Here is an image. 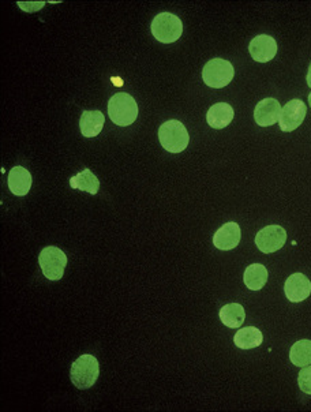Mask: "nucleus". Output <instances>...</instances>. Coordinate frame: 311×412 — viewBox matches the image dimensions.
<instances>
[{
  "label": "nucleus",
  "instance_id": "nucleus-1",
  "mask_svg": "<svg viewBox=\"0 0 311 412\" xmlns=\"http://www.w3.org/2000/svg\"><path fill=\"white\" fill-rule=\"evenodd\" d=\"M108 115L115 125H133L138 116L137 101L127 93H116L109 99Z\"/></svg>",
  "mask_w": 311,
  "mask_h": 412
},
{
  "label": "nucleus",
  "instance_id": "nucleus-2",
  "mask_svg": "<svg viewBox=\"0 0 311 412\" xmlns=\"http://www.w3.org/2000/svg\"><path fill=\"white\" fill-rule=\"evenodd\" d=\"M100 374L99 360L93 355H82L77 359L70 370V378L78 389L92 388Z\"/></svg>",
  "mask_w": 311,
  "mask_h": 412
},
{
  "label": "nucleus",
  "instance_id": "nucleus-3",
  "mask_svg": "<svg viewBox=\"0 0 311 412\" xmlns=\"http://www.w3.org/2000/svg\"><path fill=\"white\" fill-rule=\"evenodd\" d=\"M158 140L167 152L180 153L189 146L190 135L183 123L179 121H168L160 127Z\"/></svg>",
  "mask_w": 311,
  "mask_h": 412
},
{
  "label": "nucleus",
  "instance_id": "nucleus-4",
  "mask_svg": "<svg viewBox=\"0 0 311 412\" xmlns=\"http://www.w3.org/2000/svg\"><path fill=\"white\" fill-rule=\"evenodd\" d=\"M152 33L158 43L171 44L182 36L183 23L175 14L160 13L152 22Z\"/></svg>",
  "mask_w": 311,
  "mask_h": 412
},
{
  "label": "nucleus",
  "instance_id": "nucleus-5",
  "mask_svg": "<svg viewBox=\"0 0 311 412\" xmlns=\"http://www.w3.org/2000/svg\"><path fill=\"white\" fill-rule=\"evenodd\" d=\"M234 66L228 60L220 57L209 60L202 70L204 82L214 89H222L227 87L234 79Z\"/></svg>",
  "mask_w": 311,
  "mask_h": 412
},
{
  "label": "nucleus",
  "instance_id": "nucleus-6",
  "mask_svg": "<svg viewBox=\"0 0 311 412\" xmlns=\"http://www.w3.org/2000/svg\"><path fill=\"white\" fill-rule=\"evenodd\" d=\"M38 264L41 267L44 276L48 280L58 282L65 274V269L67 265V257L60 249L55 246H48L40 252Z\"/></svg>",
  "mask_w": 311,
  "mask_h": 412
},
{
  "label": "nucleus",
  "instance_id": "nucleus-7",
  "mask_svg": "<svg viewBox=\"0 0 311 412\" xmlns=\"http://www.w3.org/2000/svg\"><path fill=\"white\" fill-rule=\"evenodd\" d=\"M307 113L306 104L302 100H291L281 108L278 125L281 131L291 133L303 123Z\"/></svg>",
  "mask_w": 311,
  "mask_h": 412
},
{
  "label": "nucleus",
  "instance_id": "nucleus-8",
  "mask_svg": "<svg viewBox=\"0 0 311 412\" xmlns=\"http://www.w3.org/2000/svg\"><path fill=\"white\" fill-rule=\"evenodd\" d=\"M287 240V233L280 226H268L262 228L256 236V245L265 254L280 250Z\"/></svg>",
  "mask_w": 311,
  "mask_h": 412
},
{
  "label": "nucleus",
  "instance_id": "nucleus-9",
  "mask_svg": "<svg viewBox=\"0 0 311 412\" xmlns=\"http://www.w3.org/2000/svg\"><path fill=\"white\" fill-rule=\"evenodd\" d=\"M284 292L290 302L293 304L303 302L310 296L311 282L303 273H294L287 279Z\"/></svg>",
  "mask_w": 311,
  "mask_h": 412
},
{
  "label": "nucleus",
  "instance_id": "nucleus-10",
  "mask_svg": "<svg viewBox=\"0 0 311 412\" xmlns=\"http://www.w3.org/2000/svg\"><path fill=\"white\" fill-rule=\"evenodd\" d=\"M249 51L256 62L268 63L276 56V40L268 35H259L251 40Z\"/></svg>",
  "mask_w": 311,
  "mask_h": 412
},
{
  "label": "nucleus",
  "instance_id": "nucleus-11",
  "mask_svg": "<svg viewBox=\"0 0 311 412\" xmlns=\"http://www.w3.org/2000/svg\"><path fill=\"white\" fill-rule=\"evenodd\" d=\"M241 228L236 223L231 221L222 226L213 235V245L219 250L228 251L235 249L241 242Z\"/></svg>",
  "mask_w": 311,
  "mask_h": 412
},
{
  "label": "nucleus",
  "instance_id": "nucleus-12",
  "mask_svg": "<svg viewBox=\"0 0 311 412\" xmlns=\"http://www.w3.org/2000/svg\"><path fill=\"white\" fill-rule=\"evenodd\" d=\"M281 113V106L276 99H263L259 101L257 107L254 109V119L257 125L261 127H268L273 126L278 122Z\"/></svg>",
  "mask_w": 311,
  "mask_h": 412
},
{
  "label": "nucleus",
  "instance_id": "nucleus-13",
  "mask_svg": "<svg viewBox=\"0 0 311 412\" xmlns=\"http://www.w3.org/2000/svg\"><path fill=\"white\" fill-rule=\"evenodd\" d=\"M32 187V175L23 167H14L9 174V189L10 191L17 196L23 197L28 196Z\"/></svg>",
  "mask_w": 311,
  "mask_h": 412
},
{
  "label": "nucleus",
  "instance_id": "nucleus-14",
  "mask_svg": "<svg viewBox=\"0 0 311 412\" xmlns=\"http://www.w3.org/2000/svg\"><path fill=\"white\" fill-rule=\"evenodd\" d=\"M234 119V108L227 103H217L209 108L207 113V125L212 128L222 130Z\"/></svg>",
  "mask_w": 311,
  "mask_h": 412
},
{
  "label": "nucleus",
  "instance_id": "nucleus-15",
  "mask_svg": "<svg viewBox=\"0 0 311 412\" xmlns=\"http://www.w3.org/2000/svg\"><path fill=\"white\" fill-rule=\"evenodd\" d=\"M104 118L103 112L100 111H84L82 116L80 119V128L84 137L87 138H93L99 135L103 130Z\"/></svg>",
  "mask_w": 311,
  "mask_h": 412
},
{
  "label": "nucleus",
  "instance_id": "nucleus-16",
  "mask_svg": "<svg viewBox=\"0 0 311 412\" xmlns=\"http://www.w3.org/2000/svg\"><path fill=\"white\" fill-rule=\"evenodd\" d=\"M263 340L261 330L254 326H246L236 332L234 336V343L241 350H253L257 348Z\"/></svg>",
  "mask_w": 311,
  "mask_h": 412
},
{
  "label": "nucleus",
  "instance_id": "nucleus-17",
  "mask_svg": "<svg viewBox=\"0 0 311 412\" xmlns=\"http://www.w3.org/2000/svg\"><path fill=\"white\" fill-rule=\"evenodd\" d=\"M70 186H71V189H77V190L87 191L89 194H92V196L97 194L99 190H100V182H99L97 177L89 168L81 171L75 177H72L70 179Z\"/></svg>",
  "mask_w": 311,
  "mask_h": 412
},
{
  "label": "nucleus",
  "instance_id": "nucleus-18",
  "mask_svg": "<svg viewBox=\"0 0 311 412\" xmlns=\"http://www.w3.org/2000/svg\"><path fill=\"white\" fill-rule=\"evenodd\" d=\"M243 282L249 289L259 291L268 283V269L265 268L262 264L250 265L244 272Z\"/></svg>",
  "mask_w": 311,
  "mask_h": 412
},
{
  "label": "nucleus",
  "instance_id": "nucleus-19",
  "mask_svg": "<svg viewBox=\"0 0 311 412\" xmlns=\"http://www.w3.org/2000/svg\"><path fill=\"white\" fill-rule=\"evenodd\" d=\"M244 318H246V311L243 306L239 304H229L220 310L222 323L231 329L242 326Z\"/></svg>",
  "mask_w": 311,
  "mask_h": 412
},
{
  "label": "nucleus",
  "instance_id": "nucleus-20",
  "mask_svg": "<svg viewBox=\"0 0 311 412\" xmlns=\"http://www.w3.org/2000/svg\"><path fill=\"white\" fill-rule=\"evenodd\" d=\"M290 359L298 367L311 364V340L296 341L290 351Z\"/></svg>",
  "mask_w": 311,
  "mask_h": 412
},
{
  "label": "nucleus",
  "instance_id": "nucleus-21",
  "mask_svg": "<svg viewBox=\"0 0 311 412\" xmlns=\"http://www.w3.org/2000/svg\"><path fill=\"white\" fill-rule=\"evenodd\" d=\"M298 384L302 392L306 394H311V366L302 369L299 376H298Z\"/></svg>",
  "mask_w": 311,
  "mask_h": 412
},
{
  "label": "nucleus",
  "instance_id": "nucleus-22",
  "mask_svg": "<svg viewBox=\"0 0 311 412\" xmlns=\"http://www.w3.org/2000/svg\"><path fill=\"white\" fill-rule=\"evenodd\" d=\"M18 4L21 7H25V11H28V9H31V7H35L36 10H38V9H41L44 6V3H28L26 6L23 3H18Z\"/></svg>",
  "mask_w": 311,
  "mask_h": 412
},
{
  "label": "nucleus",
  "instance_id": "nucleus-23",
  "mask_svg": "<svg viewBox=\"0 0 311 412\" xmlns=\"http://www.w3.org/2000/svg\"><path fill=\"white\" fill-rule=\"evenodd\" d=\"M307 85L311 88V63L310 67H309V72H307Z\"/></svg>",
  "mask_w": 311,
  "mask_h": 412
},
{
  "label": "nucleus",
  "instance_id": "nucleus-24",
  "mask_svg": "<svg viewBox=\"0 0 311 412\" xmlns=\"http://www.w3.org/2000/svg\"><path fill=\"white\" fill-rule=\"evenodd\" d=\"M309 103H310V107H311V93H310V94H309Z\"/></svg>",
  "mask_w": 311,
  "mask_h": 412
}]
</instances>
